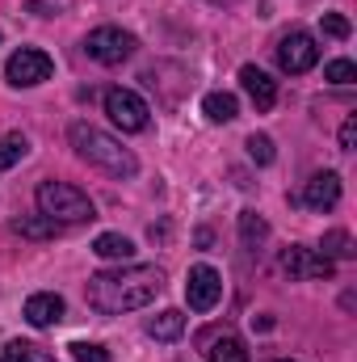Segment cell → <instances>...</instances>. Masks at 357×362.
I'll return each mask as SVG.
<instances>
[{"instance_id": "1", "label": "cell", "mask_w": 357, "mask_h": 362, "mask_svg": "<svg viewBox=\"0 0 357 362\" xmlns=\"http://www.w3.org/2000/svg\"><path fill=\"white\" fill-rule=\"evenodd\" d=\"M160 291H164L160 266H118V270L92 274L89 286H85V299L101 316H126V312L147 308Z\"/></svg>"}, {"instance_id": "2", "label": "cell", "mask_w": 357, "mask_h": 362, "mask_svg": "<svg viewBox=\"0 0 357 362\" xmlns=\"http://www.w3.org/2000/svg\"><path fill=\"white\" fill-rule=\"evenodd\" d=\"M68 139H72V148H76V156L92 165V169H101L105 177H135L139 173V160H135V152L131 148H122L114 135H105V131H97L92 122H72L68 127Z\"/></svg>"}, {"instance_id": "3", "label": "cell", "mask_w": 357, "mask_h": 362, "mask_svg": "<svg viewBox=\"0 0 357 362\" xmlns=\"http://www.w3.org/2000/svg\"><path fill=\"white\" fill-rule=\"evenodd\" d=\"M34 198H38V211L47 219H55V223H89V219H97L92 198L72 181H55V177L38 181Z\"/></svg>"}, {"instance_id": "4", "label": "cell", "mask_w": 357, "mask_h": 362, "mask_svg": "<svg viewBox=\"0 0 357 362\" xmlns=\"http://www.w3.org/2000/svg\"><path fill=\"white\" fill-rule=\"evenodd\" d=\"M135 34H126V30H118V25H97L89 30V38H85V51H89V59L97 64H105V68H118V64H126L131 55H135Z\"/></svg>"}, {"instance_id": "5", "label": "cell", "mask_w": 357, "mask_h": 362, "mask_svg": "<svg viewBox=\"0 0 357 362\" xmlns=\"http://www.w3.org/2000/svg\"><path fill=\"white\" fill-rule=\"evenodd\" d=\"M105 114H109V122H114L118 131H126V135H139V131H147V122H152L147 101L131 89H109L105 93Z\"/></svg>"}, {"instance_id": "6", "label": "cell", "mask_w": 357, "mask_h": 362, "mask_svg": "<svg viewBox=\"0 0 357 362\" xmlns=\"http://www.w3.org/2000/svg\"><path fill=\"white\" fill-rule=\"evenodd\" d=\"M51 72H55L51 55L38 51V47H21V51H13V55H8V68H4V76H8L13 89H34V85L51 81Z\"/></svg>"}, {"instance_id": "7", "label": "cell", "mask_w": 357, "mask_h": 362, "mask_svg": "<svg viewBox=\"0 0 357 362\" xmlns=\"http://www.w3.org/2000/svg\"><path fill=\"white\" fill-rule=\"evenodd\" d=\"M315 64H320V47H315V38H311L307 30L282 34V42H277V68H282V72L303 76V72H311Z\"/></svg>"}, {"instance_id": "8", "label": "cell", "mask_w": 357, "mask_h": 362, "mask_svg": "<svg viewBox=\"0 0 357 362\" xmlns=\"http://www.w3.org/2000/svg\"><path fill=\"white\" fill-rule=\"evenodd\" d=\"M219 299H223V274L214 266H193L185 274V303L193 312H210Z\"/></svg>"}, {"instance_id": "9", "label": "cell", "mask_w": 357, "mask_h": 362, "mask_svg": "<svg viewBox=\"0 0 357 362\" xmlns=\"http://www.w3.org/2000/svg\"><path fill=\"white\" fill-rule=\"evenodd\" d=\"M282 270L290 278H332L337 274V262H328L320 249H307V245H290L282 253Z\"/></svg>"}, {"instance_id": "10", "label": "cell", "mask_w": 357, "mask_h": 362, "mask_svg": "<svg viewBox=\"0 0 357 362\" xmlns=\"http://www.w3.org/2000/svg\"><path fill=\"white\" fill-rule=\"evenodd\" d=\"M63 312H68V303H63V295H55V291H38V295H30L25 308H21V316H25L34 329H51V325H59Z\"/></svg>"}, {"instance_id": "11", "label": "cell", "mask_w": 357, "mask_h": 362, "mask_svg": "<svg viewBox=\"0 0 357 362\" xmlns=\"http://www.w3.org/2000/svg\"><path fill=\"white\" fill-rule=\"evenodd\" d=\"M303 202H307L311 211H332V206L341 202V177H337L332 169L311 173V181L303 185Z\"/></svg>"}, {"instance_id": "12", "label": "cell", "mask_w": 357, "mask_h": 362, "mask_svg": "<svg viewBox=\"0 0 357 362\" xmlns=\"http://www.w3.org/2000/svg\"><path fill=\"white\" fill-rule=\"evenodd\" d=\"M240 85H244V93H248V101L257 105V114L273 110V101H277V85L269 81V72H261L257 64H244V68H240Z\"/></svg>"}, {"instance_id": "13", "label": "cell", "mask_w": 357, "mask_h": 362, "mask_svg": "<svg viewBox=\"0 0 357 362\" xmlns=\"http://www.w3.org/2000/svg\"><path fill=\"white\" fill-rule=\"evenodd\" d=\"M92 253H97L101 262H131V257H135V245H131V236H122V232H101V236L92 240Z\"/></svg>"}, {"instance_id": "14", "label": "cell", "mask_w": 357, "mask_h": 362, "mask_svg": "<svg viewBox=\"0 0 357 362\" xmlns=\"http://www.w3.org/2000/svg\"><path fill=\"white\" fill-rule=\"evenodd\" d=\"M206 358L210 362H248V350L236 333H214L206 341Z\"/></svg>"}, {"instance_id": "15", "label": "cell", "mask_w": 357, "mask_h": 362, "mask_svg": "<svg viewBox=\"0 0 357 362\" xmlns=\"http://www.w3.org/2000/svg\"><path fill=\"white\" fill-rule=\"evenodd\" d=\"M202 114L223 127V122H236L240 118V101H236V93H206L202 97Z\"/></svg>"}, {"instance_id": "16", "label": "cell", "mask_w": 357, "mask_h": 362, "mask_svg": "<svg viewBox=\"0 0 357 362\" xmlns=\"http://www.w3.org/2000/svg\"><path fill=\"white\" fill-rule=\"evenodd\" d=\"M13 232L25 236V240H55V236L63 232V223H55V219H47V215H21V219L13 223Z\"/></svg>"}, {"instance_id": "17", "label": "cell", "mask_w": 357, "mask_h": 362, "mask_svg": "<svg viewBox=\"0 0 357 362\" xmlns=\"http://www.w3.org/2000/svg\"><path fill=\"white\" fill-rule=\"evenodd\" d=\"M181 333H185V316L177 308H164L147 320V337H156V341H177Z\"/></svg>"}, {"instance_id": "18", "label": "cell", "mask_w": 357, "mask_h": 362, "mask_svg": "<svg viewBox=\"0 0 357 362\" xmlns=\"http://www.w3.org/2000/svg\"><path fill=\"white\" fill-rule=\"evenodd\" d=\"M269 240V223L257 215V211H240V245L248 253H257L261 245Z\"/></svg>"}, {"instance_id": "19", "label": "cell", "mask_w": 357, "mask_h": 362, "mask_svg": "<svg viewBox=\"0 0 357 362\" xmlns=\"http://www.w3.org/2000/svg\"><path fill=\"white\" fill-rule=\"evenodd\" d=\"M320 253H324L328 262H345V257H353L357 253V245H353V236H349L345 228H332V232H324Z\"/></svg>"}, {"instance_id": "20", "label": "cell", "mask_w": 357, "mask_h": 362, "mask_svg": "<svg viewBox=\"0 0 357 362\" xmlns=\"http://www.w3.org/2000/svg\"><path fill=\"white\" fill-rule=\"evenodd\" d=\"M0 362H55V354L47 346H38V341H8Z\"/></svg>"}, {"instance_id": "21", "label": "cell", "mask_w": 357, "mask_h": 362, "mask_svg": "<svg viewBox=\"0 0 357 362\" xmlns=\"http://www.w3.org/2000/svg\"><path fill=\"white\" fill-rule=\"evenodd\" d=\"M25 152H30V139L21 131H8L0 139V169H13L17 160H25Z\"/></svg>"}, {"instance_id": "22", "label": "cell", "mask_w": 357, "mask_h": 362, "mask_svg": "<svg viewBox=\"0 0 357 362\" xmlns=\"http://www.w3.org/2000/svg\"><path fill=\"white\" fill-rule=\"evenodd\" d=\"M244 148H248V156H253L257 165H273V160H277V152H273V139H269V135H248V144H244Z\"/></svg>"}, {"instance_id": "23", "label": "cell", "mask_w": 357, "mask_h": 362, "mask_svg": "<svg viewBox=\"0 0 357 362\" xmlns=\"http://www.w3.org/2000/svg\"><path fill=\"white\" fill-rule=\"evenodd\" d=\"M324 81H332V85H341V89H345V85H353V81H357V68L349 64V59H332V64L324 68Z\"/></svg>"}, {"instance_id": "24", "label": "cell", "mask_w": 357, "mask_h": 362, "mask_svg": "<svg viewBox=\"0 0 357 362\" xmlns=\"http://www.w3.org/2000/svg\"><path fill=\"white\" fill-rule=\"evenodd\" d=\"M72 358L76 362H109V350L97 341H72Z\"/></svg>"}, {"instance_id": "25", "label": "cell", "mask_w": 357, "mask_h": 362, "mask_svg": "<svg viewBox=\"0 0 357 362\" xmlns=\"http://www.w3.org/2000/svg\"><path fill=\"white\" fill-rule=\"evenodd\" d=\"M320 25H324V34H328V38H349V34H353L349 17H341V13H324V21H320Z\"/></svg>"}, {"instance_id": "26", "label": "cell", "mask_w": 357, "mask_h": 362, "mask_svg": "<svg viewBox=\"0 0 357 362\" xmlns=\"http://www.w3.org/2000/svg\"><path fill=\"white\" fill-rule=\"evenodd\" d=\"M341 148H345V152H353L357 148V114H349L345 127H341Z\"/></svg>"}, {"instance_id": "27", "label": "cell", "mask_w": 357, "mask_h": 362, "mask_svg": "<svg viewBox=\"0 0 357 362\" xmlns=\"http://www.w3.org/2000/svg\"><path fill=\"white\" fill-rule=\"evenodd\" d=\"M253 329H261V333L273 329V316H253Z\"/></svg>"}, {"instance_id": "28", "label": "cell", "mask_w": 357, "mask_h": 362, "mask_svg": "<svg viewBox=\"0 0 357 362\" xmlns=\"http://www.w3.org/2000/svg\"><path fill=\"white\" fill-rule=\"evenodd\" d=\"M214 4H231V0H214Z\"/></svg>"}, {"instance_id": "29", "label": "cell", "mask_w": 357, "mask_h": 362, "mask_svg": "<svg viewBox=\"0 0 357 362\" xmlns=\"http://www.w3.org/2000/svg\"><path fill=\"white\" fill-rule=\"evenodd\" d=\"M277 362H294V358H277Z\"/></svg>"}]
</instances>
